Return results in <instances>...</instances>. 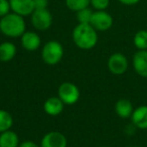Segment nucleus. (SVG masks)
I'll use <instances>...</instances> for the list:
<instances>
[{"label": "nucleus", "instance_id": "1", "mask_svg": "<svg viewBox=\"0 0 147 147\" xmlns=\"http://www.w3.org/2000/svg\"><path fill=\"white\" fill-rule=\"evenodd\" d=\"M71 38L77 47L83 51H89L98 43V33L91 24L78 23L74 28Z\"/></svg>", "mask_w": 147, "mask_h": 147}, {"label": "nucleus", "instance_id": "2", "mask_svg": "<svg viewBox=\"0 0 147 147\" xmlns=\"http://www.w3.org/2000/svg\"><path fill=\"white\" fill-rule=\"evenodd\" d=\"M26 31V24L23 16L16 13H8L0 19V32L10 38L21 37Z\"/></svg>", "mask_w": 147, "mask_h": 147}, {"label": "nucleus", "instance_id": "3", "mask_svg": "<svg viewBox=\"0 0 147 147\" xmlns=\"http://www.w3.org/2000/svg\"><path fill=\"white\" fill-rule=\"evenodd\" d=\"M63 47L57 40H49L42 47L41 59L47 65H57L63 57Z\"/></svg>", "mask_w": 147, "mask_h": 147}, {"label": "nucleus", "instance_id": "4", "mask_svg": "<svg viewBox=\"0 0 147 147\" xmlns=\"http://www.w3.org/2000/svg\"><path fill=\"white\" fill-rule=\"evenodd\" d=\"M57 97L63 101L65 105H75L80 100V89L74 83L65 82L59 87Z\"/></svg>", "mask_w": 147, "mask_h": 147}, {"label": "nucleus", "instance_id": "5", "mask_svg": "<svg viewBox=\"0 0 147 147\" xmlns=\"http://www.w3.org/2000/svg\"><path fill=\"white\" fill-rule=\"evenodd\" d=\"M31 24L36 30H47L53 24V15L47 8L35 9L31 14Z\"/></svg>", "mask_w": 147, "mask_h": 147}, {"label": "nucleus", "instance_id": "6", "mask_svg": "<svg viewBox=\"0 0 147 147\" xmlns=\"http://www.w3.org/2000/svg\"><path fill=\"white\" fill-rule=\"evenodd\" d=\"M107 67L110 73L115 76H121L128 69L129 63L127 57L121 53H115L111 55L107 61Z\"/></svg>", "mask_w": 147, "mask_h": 147}, {"label": "nucleus", "instance_id": "7", "mask_svg": "<svg viewBox=\"0 0 147 147\" xmlns=\"http://www.w3.org/2000/svg\"><path fill=\"white\" fill-rule=\"evenodd\" d=\"M90 24L97 31L109 30L113 25V17L106 10H96L93 12Z\"/></svg>", "mask_w": 147, "mask_h": 147}, {"label": "nucleus", "instance_id": "8", "mask_svg": "<svg viewBox=\"0 0 147 147\" xmlns=\"http://www.w3.org/2000/svg\"><path fill=\"white\" fill-rule=\"evenodd\" d=\"M40 147H67V137L59 131H51L47 133L40 140Z\"/></svg>", "mask_w": 147, "mask_h": 147}, {"label": "nucleus", "instance_id": "9", "mask_svg": "<svg viewBox=\"0 0 147 147\" xmlns=\"http://www.w3.org/2000/svg\"><path fill=\"white\" fill-rule=\"evenodd\" d=\"M10 8L14 13L21 16H29L34 11L33 0H9Z\"/></svg>", "mask_w": 147, "mask_h": 147}, {"label": "nucleus", "instance_id": "10", "mask_svg": "<svg viewBox=\"0 0 147 147\" xmlns=\"http://www.w3.org/2000/svg\"><path fill=\"white\" fill-rule=\"evenodd\" d=\"M21 45L27 51H35L41 45L40 36L34 31H25L20 37Z\"/></svg>", "mask_w": 147, "mask_h": 147}, {"label": "nucleus", "instance_id": "11", "mask_svg": "<svg viewBox=\"0 0 147 147\" xmlns=\"http://www.w3.org/2000/svg\"><path fill=\"white\" fill-rule=\"evenodd\" d=\"M134 71L142 78H147V49L138 51L134 53L132 59Z\"/></svg>", "mask_w": 147, "mask_h": 147}, {"label": "nucleus", "instance_id": "12", "mask_svg": "<svg viewBox=\"0 0 147 147\" xmlns=\"http://www.w3.org/2000/svg\"><path fill=\"white\" fill-rule=\"evenodd\" d=\"M65 104L59 97H51L47 99L43 104V110L49 116L55 117L63 113Z\"/></svg>", "mask_w": 147, "mask_h": 147}, {"label": "nucleus", "instance_id": "13", "mask_svg": "<svg viewBox=\"0 0 147 147\" xmlns=\"http://www.w3.org/2000/svg\"><path fill=\"white\" fill-rule=\"evenodd\" d=\"M132 124L138 129H147V105L137 107L131 116Z\"/></svg>", "mask_w": 147, "mask_h": 147}, {"label": "nucleus", "instance_id": "14", "mask_svg": "<svg viewBox=\"0 0 147 147\" xmlns=\"http://www.w3.org/2000/svg\"><path fill=\"white\" fill-rule=\"evenodd\" d=\"M133 111V105L128 99H120L115 104V112L121 119L131 118Z\"/></svg>", "mask_w": 147, "mask_h": 147}, {"label": "nucleus", "instance_id": "15", "mask_svg": "<svg viewBox=\"0 0 147 147\" xmlns=\"http://www.w3.org/2000/svg\"><path fill=\"white\" fill-rule=\"evenodd\" d=\"M17 49L15 45L10 41H4L0 43V61L8 63L15 57Z\"/></svg>", "mask_w": 147, "mask_h": 147}, {"label": "nucleus", "instance_id": "16", "mask_svg": "<svg viewBox=\"0 0 147 147\" xmlns=\"http://www.w3.org/2000/svg\"><path fill=\"white\" fill-rule=\"evenodd\" d=\"M19 143L18 135L11 129L0 133V147H18Z\"/></svg>", "mask_w": 147, "mask_h": 147}, {"label": "nucleus", "instance_id": "17", "mask_svg": "<svg viewBox=\"0 0 147 147\" xmlns=\"http://www.w3.org/2000/svg\"><path fill=\"white\" fill-rule=\"evenodd\" d=\"M13 117L8 111L0 109V133L10 130L13 125Z\"/></svg>", "mask_w": 147, "mask_h": 147}, {"label": "nucleus", "instance_id": "18", "mask_svg": "<svg viewBox=\"0 0 147 147\" xmlns=\"http://www.w3.org/2000/svg\"><path fill=\"white\" fill-rule=\"evenodd\" d=\"M133 43L138 51H146L147 49V30L141 29L135 33L133 37Z\"/></svg>", "mask_w": 147, "mask_h": 147}, {"label": "nucleus", "instance_id": "19", "mask_svg": "<svg viewBox=\"0 0 147 147\" xmlns=\"http://www.w3.org/2000/svg\"><path fill=\"white\" fill-rule=\"evenodd\" d=\"M65 5L71 11L78 12L90 5V0H65Z\"/></svg>", "mask_w": 147, "mask_h": 147}, {"label": "nucleus", "instance_id": "20", "mask_svg": "<svg viewBox=\"0 0 147 147\" xmlns=\"http://www.w3.org/2000/svg\"><path fill=\"white\" fill-rule=\"evenodd\" d=\"M94 11L91 10L89 7L84 8L82 10L76 12V17L79 23H84V24H90L91 19H92V15Z\"/></svg>", "mask_w": 147, "mask_h": 147}, {"label": "nucleus", "instance_id": "21", "mask_svg": "<svg viewBox=\"0 0 147 147\" xmlns=\"http://www.w3.org/2000/svg\"><path fill=\"white\" fill-rule=\"evenodd\" d=\"M110 4V0H90V5L95 10H106Z\"/></svg>", "mask_w": 147, "mask_h": 147}, {"label": "nucleus", "instance_id": "22", "mask_svg": "<svg viewBox=\"0 0 147 147\" xmlns=\"http://www.w3.org/2000/svg\"><path fill=\"white\" fill-rule=\"evenodd\" d=\"M11 8L9 0H0V18L10 13L9 12Z\"/></svg>", "mask_w": 147, "mask_h": 147}, {"label": "nucleus", "instance_id": "23", "mask_svg": "<svg viewBox=\"0 0 147 147\" xmlns=\"http://www.w3.org/2000/svg\"><path fill=\"white\" fill-rule=\"evenodd\" d=\"M33 5L35 9H45L49 5V0H33Z\"/></svg>", "mask_w": 147, "mask_h": 147}, {"label": "nucleus", "instance_id": "24", "mask_svg": "<svg viewBox=\"0 0 147 147\" xmlns=\"http://www.w3.org/2000/svg\"><path fill=\"white\" fill-rule=\"evenodd\" d=\"M18 147H40L36 142L31 140H25L23 142H20L18 145Z\"/></svg>", "mask_w": 147, "mask_h": 147}, {"label": "nucleus", "instance_id": "25", "mask_svg": "<svg viewBox=\"0 0 147 147\" xmlns=\"http://www.w3.org/2000/svg\"><path fill=\"white\" fill-rule=\"evenodd\" d=\"M118 1L124 5H128V6L135 5V4H137V3L140 2V0H118Z\"/></svg>", "mask_w": 147, "mask_h": 147}]
</instances>
